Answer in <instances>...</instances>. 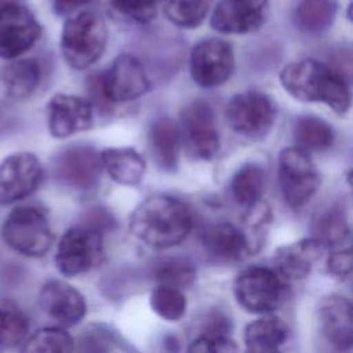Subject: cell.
Masks as SVG:
<instances>
[{
	"label": "cell",
	"instance_id": "obj_1",
	"mask_svg": "<svg viewBox=\"0 0 353 353\" xmlns=\"http://www.w3.org/2000/svg\"><path fill=\"white\" fill-rule=\"evenodd\" d=\"M193 218L181 200L154 194L139 203L128 218L130 233L145 245L165 250L179 245L190 234Z\"/></svg>",
	"mask_w": 353,
	"mask_h": 353
},
{
	"label": "cell",
	"instance_id": "obj_2",
	"mask_svg": "<svg viewBox=\"0 0 353 353\" xmlns=\"http://www.w3.org/2000/svg\"><path fill=\"white\" fill-rule=\"evenodd\" d=\"M283 88L302 102H323L338 114L350 108V90L346 79L316 59H302L283 68Z\"/></svg>",
	"mask_w": 353,
	"mask_h": 353
},
{
	"label": "cell",
	"instance_id": "obj_3",
	"mask_svg": "<svg viewBox=\"0 0 353 353\" xmlns=\"http://www.w3.org/2000/svg\"><path fill=\"white\" fill-rule=\"evenodd\" d=\"M108 30L102 17L94 11H79L63 23L61 33V52L73 69H87L103 54Z\"/></svg>",
	"mask_w": 353,
	"mask_h": 353
},
{
	"label": "cell",
	"instance_id": "obj_4",
	"mask_svg": "<svg viewBox=\"0 0 353 353\" xmlns=\"http://www.w3.org/2000/svg\"><path fill=\"white\" fill-rule=\"evenodd\" d=\"M1 237L10 248L30 258L46 255L54 241L47 215L34 205L14 208L1 225Z\"/></svg>",
	"mask_w": 353,
	"mask_h": 353
},
{
	"label": "cell",
	"instance_id": "obj_5",
	"mask_svg": "<svg viewBox=\"0 0 353 353\" xmlns=\"http://www.w3.org/2000/svg\"><path fill=\"white\" fill-rule=\"evenodd\" d=\"M237 303L254 314H270L285 298V280L270 268L248 266L243 269L233 284Z\"/></svg>",
	"mask_w": 353,
	"mask_h": 353
},
{
	"label": "cell",
	"instance_id": "obj_6",
	"mask_svg": "<svg viewBox=\"0 0 353 353\" xmlns=\"http://www.w3.org/2000/svg\"><path fill=\"white\" fill-rule=\"evenodd\" d=\"M103 259V233L83 223L63 233L55 254L58 270L68 277L87 273L99 266Z\"/></svg>",
	"mask_w": 353,
	"mask_h": 353
},
{
	"label": "cell",
	"instance_id": "obj_7",
	"mask_svg": "<svg viewBox=\"0 0 353 353\" xmlns=\"http://www.w3.org/2000/svg\"><path fill=\"white\" fill-rule=\"evenodd\" d=\"M279 181L284 201L294 210L303 207L321 183L320 174L310 154L296 146L280 150Z\"/></svg>",
	"mask_w": 353,
	"mask_h": 353
},
{
	"label": "cell",
	"instance_id": "obj_8",
	"mask_svg": "<svg viewBox=\"0 0 353 353\" xmlns=\"http://www.w3.org/2000/svg\"><path fill=\"white\" fill-rule=\"evenodd\" d=\"M226 120L239 135L251 141H261L274 124V102L261 91L236 94L226 106Z\"/></svg>",
	"mask_w": 353,
	"mask_h": 353
},
{
	"label": "cell",
	"instance_id": "obj_9",
	"mask_svg": "<svg viewBox=\"0 0 353 353\" xmlns=\"http://www.w3.org/2000/svg\"><path fill=\"white\" fill-rule=\"evenodd\" d=\"M40 34L39 21L21 0H0V58H19Z\"/></svg>",
	"mask_w": 353,
	"mask_h": 353
},
{
	"label": "cell",
	"instance_id": "obj_10",
	"mask_svg": "<svg viewBox=\"0 0 353 353\" xmlns=\"http://www.w3.org/2000/svg\"><path fill=\"white\" fill-rule=\"evenodd\" d=\"M179 137L186 153L194 160H211L219 150L221 141L215 113L204 101L188 105L181 114Z\"/></svg>",
	"mask_w": 353,
	"mask_h": 353
},
{
	"label": "cell",
	"instance_id": "obj_11",
	"mask_svg": "<svg viewBox=\"0 0 353 353\" xmlns=\"http://www.w3.org/2000/svg\"><path fill=\"white\" fill-rule=\"evenodd\" d=\"M43 165L32 152H15L0 163V204L8 205L33 194L43 181Z\"/></svg>",
	"mask_w": 353,
	"mask_h": 353
},
{
	"label": "cell",
	"instance_id": "obj_12",
	"mask_svg": "<svg viewBox=\"0 0 353 353\" xmlns=\"http://www.w3.org/2000/svg\"><path fill=\"white\" fill-rule=\"evenodd\" d=\"M97 81L102 97L108 102L134 101L150 88L143 65L130 54L119 55Z\"/></svg>",
	"mask_w": 353,
	"mask_h": 353
},
{
	"label": "cell",
	"instance_id": "obj_13",
	"mask_svg": "<svg viewBox=\"0 0 353 353\" xmlns=\"http://www.w3.org/2000/svg\"><path fill=\"white\" fill-rule=\"evenodd\" d=\"M352 302L338 294L323 296L316 307L314 324L320 339L334 352H349L353 343Z\"/></svg>",
	"mask_w": 353,
	"mask_h": 353
},
{
	"label": "cell",
	"instance_id": "obj_14",
	"mask_svg": "<svg viewBox=\"0 0 353 353\" xmlns=\"http://www.w3.org/2000/svg\"><path fill=\"white\" fill-rule=\"evenodd\" d=\"M234 69L232 46L221 39H205L190 52V74L203 88H212L229 80Z\"/></svg>",
	"mask_w": 353,
	"mask_h": 353
},
{
	"label": "cell",
	"instance_id": "obj_15",
	"mask_svg": "<svg viewBox=\"0 0 353 353\" xmlns=\"http://www.w3.org/2000/svg\"><path fill=\"white\" fill-rule=\"evenodd\" d=\"M99 153L88 146H70L61 150L51 163L57 182L73 189L92 188L101 175Z\"/></svg>",
	"mask_w": 353,
	"mask_h": 353
},
{
	"label": "cell",
	"instance_id": "obj_16",
	"mask_svg": "<svg viewBox=\"0 0 353 353\" xmlns=\"http://www.w3.org/2000/svg\"><path fill=\"white\" fill-rule=\"evenodd\" d=\"M269 0H221L211 14V28L223 34L258 30L268 19Z\"/></svg>",
	"mask_w": 353,
	"mask_h": 353
},
{
	"label": "cell",
	"instance_id": "obj_17",
	"mask_svg": "<svg viewBox=\"0 0 353 353\" xmlns=\"http://www.w3.org/2000/svg\"><path fill=\"white\" fill-rule=\"evenodd\" d=\"M92 117V103L76 95L55 94L47 105L48 130L54 138L61 139L88 130Z\"/></svg>",
	"mask_w": 353,
	"mask_h": 353
},
{
	"label": "cell",
	"instance_id": "obj_18",
	"mask_svg": "<svg viewBox=\"0 0 353 353\" xmlns=\"http://www.w3.org/2000/svg\"><path fill=\"white\" fill-rule=\"evenodd\" d=\"M39 305L47 316L63 327L79 324L87 312L81 292L62 280H50L41 287Z\"/></svg>",
	"mask_w": 353,
	"mask_h": 353
},
{
	"label": "cell",
	"instance_id": "obj_19",
	"mask_svg": "<svg viewBox=\"0 0 353 353\" xmlns=\"http://www.w3.org/2000/svg\"><path fill=\"white\" fill-rule=\"evenodd\" d=\"M325 250V245L313 236L280 245L273 254L274 270L284 280H303L312 273Z\"/></svg>",
	"mask_w": 353,
	"mask_h": 353
},
{
	"label": "cell",
	"instance_id": "obj_20",
	"mask_svg": "<svg viewBox=\"0 0 353 353\" xmlns=\"http://www.w3.org/2000/svg\"><path fill=\"white\" fill-rule=\"evenodd\" d=\"M208 259L218 265H230L250 256L247 240L241 229L229 222H218L207 226L201 236Z\"/></svg>",
	"mask_w": 353,
	"mask_h": 353
},
{
	"label": "cell",
	"instance_id": "obj_21",
	"mask_svg": "<svg viewBox=\"0 0 353 353\" xmlns=\"http://www.w3.org/2000/svg\"><path fill=\"white\" fill-rule=\"evenodd\" d=\"M41 65L34 58H15L0 69V81L6 95L22 101L33 95L41 81Z\"/></svg>",
	"mask_w": 353,
	"mask_h": 353
},
{
	"label": "cell",
	"instance_id": "obj_22",
	"mask_svg": "<svg viewBox=\"0 0 353 353\" xmlns=\"http://www.w3.org/2000/svg\"><path fill=\"white\" fill-rule=\"evenodd\" d=\"M287 324L272 314H265L244 330V353H281L288 341Z\"/></svg>",
	"mask_w": 353,
	"mask_h": 353
},
{
	"label": "cell",
	"instance_id": "obj_23",
	"mask_svg": "<svg viewBox=\"0 0 353 353\" xmlns=\"http://www.w3.org/2000/svg\"><path fill=\"white\" fill-rule=\"evenodd\" d=\"M99 159L102 168L120 185L137 186L145 174V160L132 148H108Z\"/></svg>",
	"mask_w": 353,
	"mask_h": 353
},
{
	"label": "cell",
	"instance_id": "obj_24",
	"mask_svg": "<svg viewBox=\"0 0 353 353\" xmlns=\"http://www.w3.org/2000/svg\"><path fill=\"white\" fill-rule=\"evenodd\" d=\"M152 156L160 168L174 171L178 167L181 137L175 123L168 117H161L153 123L149 132Z\"/></svg>",
	"mask_w": 353,
	"mask_h": 353
},
{
	"label": "cell",
	"instance_id": "obj_25",
	"mask_svg": "<svg viewBox=\"0 0 353 353\" xmlns=\"http://www.w3.org/2000/svg\"><path fill=\"white\" fill-rule=\"evenodd\" d=\"M295 146L305 152H320L332 146L334 131L328 123L316 116H299L294 124Z\"/></svg>",
	"mask_w": 353,
	"mask_h": 353
},
{
	"label": "cell",
	"instance_id": "obj_26",
	"mask_svg": "<svg viewBox=\"0 0 353 353\" xmlns=\"http://www.w3.org/2000/svg\"><path fill=\"white\" fill-rule=\"evenodd\" d=\"M313 237L320 240L327 250L346 245L350 241V228L341 207L323 211L313 223Z\"/></svg>",
	"mask_w": 353,
	"mask_h": 353
},
{
	"label": "cell",
	"instance_id": "obj_27",
	"mask_svg": "<svg viewBox=\"0 0 353 353\" xmlns=\"http://www.w3.org/2000/svg\"><path fill=\"white\" fill-rule=\"evenodd\" d=\"M150 276L160 285H168L178 290L188 288L196 277L194 265L183 256H164L152 265Z\"/></svg>",
	"mask_w": 353,
	"mask_h": 353
},
{
	"label": "cell",
	"instance_id": "obj_28",
	"mask_svg": "<svg viewBox=\"0 0 353 353\" xmlns=\"http://www.w3.org/2000/svg\"><path fill=\"white\" fill-rule=\"evenodd\" d=\"M265 188V174L258 164H244L240 167L230 181V192L233 199L245 208L258 203Z\"/></svg>",
	"mask_w": 353,
	"mask_h": 353
},
{
	"label": "cell",
	"instance_id": "obj_29",
	"mask_svg": "<svg viewBox=\"0 0 353 353\" xmlns=\"http://www.w3.org/2000/svg\"><path fill=\"white\" fill-rule=\"evenodd\" d=\"M29 325V317L18 303L0 298V347H14L23 342Z\"/></svg>",
	"mask_w": 353,
	"mask_h": 353
},
{
	"label": "cell",
	"instance_id": "obj_30",
	"mask_svg": "<svg viewBox=\"0 0 353 353\" xmlns=\"http://www.w3.org/2000/svg\"><path fill=\"white\" fill-rule=\"evenodd\" d=\"M335 14L332 0H302L295 10V23L303 32L319 33L332 25Z\"/></svg>",
	"mask_w": 353,
	"mask_h": 353
},
{
	"label": "cell",
	"instance_id": "obj_31",
	"mask_svg": "<svg viewBox=\"0 0 353 353\" xmlns=\"http://www.w3.org/2000/svg\"><path fill=\"white\" fill-rule=\"evenodd\" d=\"M272 223V210L268 203L259 200L247 207V211L240 226L251 255H255L265 244Z\"/></svg>",
	"mask_w": 353,
	"mask_h": 353
},
{
	"label": "cell",
	"instance_id": "obj_32",
	"mask_svg": "<svg viewBox=\"0 0 353 353\" xmlns=\"http://www.w3.org/2000/svg\"><path fill=\"white\" fill-rule=\"evenodd\" d=\"M74 341L61 327H44L33 332L23 343L21 353H76Z\"/></svg>",
	"mask_w": 353,
	"mask_h": 353
},
{
	"label": "cell",
	"instance_id": "obj_33",
	"mask_svg": "<svg viewBox=\"0 0 353 353\" xmlns=\"http://www.w3.org/2000/svg\"><path fill=\"white\" fill-rule=\"evenodd\" d=\"M149 303L152 310L165 321H178L186 312V298L182 290L157 284L150 295Z\"/></svg>",
	"mask_w": 353,
	"mask_h": 353
},
{
	"label": "cell",
	"instance_id": "obj_34",
	"mask_svg": "<svg viewBox=\"0 0 353 353\" xmlns=\"http://www.w3.org/2000/svg\"><path fill=\"white\" fill-rule=\"evenodd\" d=\"M212 0H167L164 12L170 22L179 28H197L210 11Z\"/></svg>",
	"mask_w": 353,
	"mask_h": 353
},
{
	"label": "cell",
	"instance_id": "obj_35",
	"mask_svg": "<svg viewBox=\"0 0 353 353\" xmlns=\"http://www.w3.org/2000/svg\"><path fill=\"white\" fill-rule=\"evenodd\" d=\"M116 332L105 325H92L85 330L74 346L77 353H110L114 345H120Z\"/></svg>",
	"mask_w": 353,
	"mask_h": 353
},
{
	"label": "cell",
	"instance_id": "obj_36",
	"mask_svg": "<svg viewBox=\"0 0 353 353\" xmlns=\"http://www.w3.org/2000/svg\"><path fill=\"white\" fill-rule=\"evenodd\" d=\"M109 1L120 15L138 23H148L156 18L157 6L163 0H109Z\"/></svg>",
	"mask_w": 353,
	"mask_h": 353
},
{
	"label": "cell",
	"instance_id": "obj_37",
	"mask_svg": "<svg viewBox=\"0 0 353 353\" xmlns=\"http://www.w3.org/2000/svg\"><path fill=\"white\" fill-rule=\"evenodd\" d=\"M186 353H239V346L228 335H200L188 346Z\"/></svg>",
	"mask_w": 353,
	"mask_h": 353
},
{
	"label": "cell",
	"instance_id": "obj_38",
	"mask_svg": "<svg viewBox=\"0 0 353 353\" xmlns=\"http://www.w3.org/2000/svg\"><path fill=\"white\" fill-rule=\"evenodd\" d=\"M352 250L350 244L331 248L327 256V270L336 279H347L352 273Z\"/></svg>",
	"mask_w": 353,
	"mask_h": 353
},
{
	"label": "cell",
	"instance_id": "obj_39",
	"mask_svg": "<svg viewBox=\"0 0 353 353\" xmlns=\"http://www.w3.org/2000/svg\"><path fill=\"white\" fill-rule=\"evenodd\" d=\"M230 320L222 312H212L205 320L204 332L201 335H228Z\"/></svg>",
	"mask_w": 353,
	"mask_h": 353
},
{
	"label": "cell",
	"instance_id": "obj_40",
	"mask_svg": "<svg viewBox=\"0 0 353 353\" xmlns=\"http://www.w3.org/2000/svg\"><path fill=\"white\" fill-rule=\"evenodd\" d=\"M88 1L90 0H51V6L58 17H70Z\"/></svg>",
	"mask_w": 353,
	"mask_h": 353
}]
</instances>
